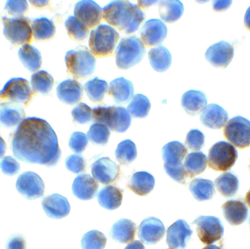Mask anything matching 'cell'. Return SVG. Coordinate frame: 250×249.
<instances>
[{
    "label": "cell",
    "instance_id": "6da1fadb",
    "mask_svg": "<svg viewBox=\"0 0 250 249\" xmlns=\"http://www.w3.org/2000/svg\"><path fill=\"white\" fill-rule=\"evenodd\" d=\"M10 144L14 155L23 162L50 167L61 159L55 131L46 121L40 118L24 119L12 133Z\"/></svg>",
    "mask_w": 250,
    "mask_h": 249
},
{
    "label": "cell",
    "instance_id": "7a4b0ae2",
    "mask_svg": "<svg viewBox=\"0 0 250 249\" xmlns=\"http://www.w3.org/2000/svg\"><path fill=\"white\" fill-rule=\"evenodd\" d=\"M103 9L104 20L125 34L136 31L146 18L137 4L128 0L112 1Z\"/></svg>",
    "mask_w": 250,
    "mask_h": 249
},
{
    "label": "cell",
    "instance_id": "3957f363",
    "mask_svg": "<svg viewBox=\"0 0 250 249\" xmlns=\"http://www.w3.org/2000/svg\"><path fill=\"white\" fill-rule=\"evenodd\" d=\"M64 61L68 74L76 79L90 76L96 67L95 58L86 47L82 45L68 51Z\"/></svg>",
    "mask_w": 250,
    "mask_h": 249
},
{
    "label": "cell",
    "instance_id": "277c9868",
    "mask_svg": "<svg viewBox=\"0 0 250 249\" xmlns=\"http://www.w3.org/2000/svg\"><path fill=\"white\" fill-rule=\"evenodd\" d=\"M92 119L96 123L105 125L111 131L120 133L125 132L131 122L129 112L122 106L95 107L92 109Z\"/></svg>",
    "mask_w": 250,
    "mask_h": 249
},
{
    "label": "cell",
    "instance_id": "5b68a950",
    "mask_svg": "<svg viewBox=\"0 0 250 249\" xmlns=\"http://www.w3.org/2000/svg\"><path fill=\"white\" fill-rule=\"evenodd\" d=\"M145 53V45L138 37L123 38L115 50L116 65L120 69H128L140 62Z\"/></svg>",
    "mask_w": 250,
    "mask_h": 249
},
{
    "label": "cell",
    "instance_id": "8992f818",
    "mask_svg": "<svg viewBox=\"0 0 250 249\" xmlns=\"http://www.w3.org/2000/svg\"><path fill=\"white\" fill-rule=\"evenodd\" d=\"M119 37L118 32L111 26L99 25L90 34L88 44L91 52L97 57L111 55Z\"/></svg>",
    "mask_w": 250,
    "mask_h": 249
},
{
    "label": "cell",
    "instance_id": "52a82bcc",
    "mask_svg": "<svg viewBox=\"0 0 250 249\" xmlns=\"http://www.w3.org/2000/svg\"><path fill=\"white\" fill-rule=\"evenodd\" d=\"M3 33L5 37L13 45L29 44L32 40L30 20L23 16L9 18L2 17Z\"/></svg>",
    "mask_w": 250,
    "mask_h": 249
},
{
    "label": "cell",
    "instance_id": "ba28073f",
    "mask_svg": "<svg viewBox=\"0 0 250 249\" xmlns=\"http://www.w3.org/2000/svg\"><path fill=\"white\" fill-rule=\"evenodd\" d=\"M237 156V151L231 144L219 141L214 144L209 150L208 166L216 171L225 172L233 166Z\"/></svg>",
    "mask_w": 250,
    "mask_h": 249
},
{
    "label": "cell",
    "instance_id": "9c48e42d",
    "mask_svg": "<svg viewBox=\"0 0 250 249\" xmlns=\"http://www.w3.org/2000/svg\"><path fill=\"white\" fill-rule=\"evenodd\" d=\"M35 93L30 86L29 82L21 77H13L9 79L0 92L1 100L22 104L25 106L32 100Z\"/></svg>",
    "mask_w": 250,
    "mask_h": 249
},
{
    "label": "cell",
    "instance_id": "30bf717a",
    "mask_svg": "<svg viewBox=\"0 0 250 249\" xmlns=\"http://www.w3.org/2000/svg\"><path fill=\"white\" fill-rule=\"evenodd\" d=\"M225 138L237 148L242 149L250 146V121L240 116L230 119L225 125Z\"/></svg>",
    "mask_w": 250,
    "mask_h": 249
},
{
    "label": "cell",
    "instance_id": "8fae6325",
    "mask_svg": "<svg viewBox=\"0 0 250 249\" xmlns=\"http://www.w3.org/2000/svg\"><path fill=\"white\" fill-rule=\"evenodd\" d=\"M192 224L196 225V232L200 241L204 245H210L221 239L224 227L218 218L211 216H200Z\"/></svg>",
    "mask_w": 250,
    "mask_h": 249
},
{
    "label": "cell",
    "instance_id": "7c38bea8",
    "mask_svg": "<svg viewBox=\"0 0 250 249\" xmlns=\"http://www.w3.org/2000/svg\"><path fill=\"white\" fill-rule=\"evenodd\" d=\"M16 187L18 191L28 199H34L42 197L45 189L41 177L31 171L24 172L19 176Z\"/></svg>",
    "mask_w": 250,
    "mask_h": 249
},
{
    "label": "cell",
    "instance_id": "4fadbf2b",
    "mask_svg": "<svg viewBox=\"0 0 250 249\" xmlns=\"http://www.w3.org/2000/svg\"><path fill=\"white\" fill-rule=\"evenodd\" d=\"M103 12V8L91 0H80L75 4L74 8V16L89 29L100 23Z\"/></svg>",
    "mask_w": 250,
    "mask_h": 249
},
{
    "label": "cell",
    "instance_id": "5bb4252c",
    "mask_svg": "<svg viewBox=\"0 0 250 249\" xmlns=\"http://www.w3.org/2000/svg\"><path fill=\"white\" fill-rule=\"evenodd\" d=\"M167 35V27L159 19H151L145 23L140 30V37L148 48L161 44Z\"/></svg>",
    "mask_w": 250,
    "mask_h": 249
},
{
    "label": "cell",
    "instance_id": "9a60e30c",
    "mask_svg": "<svg viewBox=\"0 0 250 249\" xmlns=\"http://www.w3.org/2000/svg\"><path fill=\"white\" fill-rule=\"evenodd\" d=\"M192 233V230L186 221L183 219L178 220L167 230V243L171 248L185 249Z\"/></svg>",
    "mask_w": 250,
    "mask_h": 249
},
{
    "label": "cell",
    "instance_id": "2e32d148",
    "mask_svg": "<svg viewBox=\"0 0 250 249\" xmlns=\"http://www.w3.org/2000/svg\"><path fill=\"white\" fill-rule=\"evenodd\" d=\"M233 55L232 45L221 41L209 46L205 55L206 60L213 66L225 68L231 61Z\"/></svg>",
    "mask_w": 250,
    "mask_h": 249
},
{
    "label": "cell",
    "instance_id": "e0dca14e",
    "mask_svg": "<svg viewBox=\"0 0 250 249\" xmlns=\"http://www.w3.org/2000/svg\"><path fill=\"white\" fill-rule=\"evenodd\" d=\"M165 227L162 222L154 217L145 218L138 227V236L146 245H154L164 237Z\"/></svg>",
    "mask_w": 250,
    "mask_h": 249
},
{
    "label": "cell",
    "instance_id": "ac0fdd59",
    "mask_svg": "<svg viewBox=\"0 0 250 249\" xmlns=\"http://www.w3.org/2000/svg\"><path fill=\"white\" fill-rule=\"evenodd\" d=\"M91 168L94 178L103 184L114 182L120 174L119 167L108 157L97 159L91 164Z\"/></svg>",
    "mask_w": 250,
    "mask_h": 249
},
{
    "label": "cell",
    "instance_id": "d6986e66",
    "mask_svg": "<svg viewBox=\"0 0 250 249\" xmlns=\"http://www.w3.org/2000/svg\"><path fill=\"white\" fill-rule=\"evenodd\" d=\"M41 204L46 215L51 219L63 218L67 216L70 211L68 199L58 194L46 196L42 199Z\"/></svg>",
    "mask_w": 250,
    "mask_h": 249
},
{
    "label": "cell",
    "instance_id": "ffe728a7",
    "mask_svg": "<svg viewBox=\"0 0 250 249\" xmlns=\"http://www.w3.org/2000/svg\"><path fill=\"white\" fill-rule=\"evenodd\" d=\"M98 189V183L89 174H82L77 176L72 186L73 195L78 199L83 200L95 198Z\"/></svg>",
    "mask_w": 250,
    "mask_h": 249
},
{
    "label": "cell",
    "instance_id": "44dd1931",
    "mask_svg": "<svg viewBox=\"0 0 250 249\" xmlns=\"http://www.w3.org/2000/svg\"><path fill=\"white\" fill-rule=\"evenodd\" d=\"M228 118L227 111L220 105L214 103L207 105L200 115L202 124L212 129L222 128Z\"/></svg>",
    "mask_w": 250,
    "mask_h": 249
},
{
    "label": "cell",
    "instance_id": "7402d4cb",
    "mask_svg": "<svg viewBox=\"0 0 250 249\" xmlns=\"http://www.w3.org/2000/svg\"><path fill=\"white\" fill-rule=\"evenodd\" d=\"M57 95L63 103L73 105L82 99L83 89L81 84L74 79H68L61 82L57 86Z\"/></svg>",
    "mask_w": 250,
    "mask_h": 249
},
{
    "label": "cell",
    "instance_id": "603a6c76",
    "mask_svg": "<svg viewBox=\"0 0 250 249\" xmlns=\"http://www.w3.org/2000/svg\"><path fill=\"white\" fill-rule=\"evenodd\" d=\"M134 87L131 81L123 77L113 80L109 84L108 95L118 104H125L133 97Z\"/></svg>",
    "mask_w": 250,
    "mask_h": 249
},
{
    "label": "cell",
    "instance_id": "cb8c5ba5",
    "mask_svg": "<svg viewBox=\"0 0 250 249\" xmlns=\"http://www.w3.org/2000/svg\"><path fill=\"white\" fill-rule=\"evenodd\" d=\"M25 117L23 107L18 103L10 101L1 103L0 121L4 126L10 128L19 125Z\"/></svg>",
    "mask_w": 250,
    "mask_h": 249
},
{
    "label": "cell",
    "instance_id": "d4e9b609",
    "mask_svg": "<svg viewBox=\"0 0 250 249\" xmlns=\"http://www.w3.org/2000/svg\"><path fill=\"white\" fill-rule=\"evenodd\" d=\"M207 98L202 91L191 90L185 92L181 99V104L189 115L195 116L200 114L206 107Z\"/></svg>",
    "mask_w": 250,
    "mask_h": 249
},
{
    "label": "cell",
    "instance_id": "484cf974",
    "mask_svg": "<svg viewBox=\"0 0 250 249\" xmlns=\"http://www.w3.org/2000/svg\"><path fill=\"white\" fill-rule=\"evenodd\" d=\"M136 230V225L133 222L122 218L113 224L109 235L118 243L126 244L134 239Z\"/></svg>",
    "mask_w": 250,
    "mask_h": 249
},
{
    "label": "cell",
    "instance_id": "4316f807",
    "mask_svg": "<svg viewBox=\"0 0 250 249\" xmlns=\"http://www.w3.org/2000/svg\"><path fill=\"white\" fill-rule=\"evenodd\" d=\"M222 208L224 217L231 225H239L248 217V208L246 204L240 200H228L223 204Z\"/></svg>",
    "mask_w": 250,
    "mask_h": 249
},
{
    "label": "cell",
    "instance_id": "83f0119b",
    "mask_svg": "<svg viewBox=\"0 0 250 249\" xmlns=\"http://www.w3.org/2000/svg\"><path fill=\"white\" fill-rule=\"evenodd\" d=\"M155 179L152 175L145 171L135 173L127 184V187L140 196L148 195L153 189Z\"/></svg>",
    "mask_w": 250,
    "mask_h": 249
},
{
    "label": "cell",
    "instance_id": "f1b7e54d",
    "mask_svg": "<svg viewBox=\"0 0 250 249\" xmlns=\"http://www.w3.org/2000/svg\"><path fill=\"white\" fill-rule=\"evenodd\" d=\"M123 192L122 189L113 185L105 186L98 195V201L107 210H115L121 205Z\"/></svg>",
    "mask_w": 250,
    "mask_h": 249
},
{
    "label": "cell",
    "instance_id": "f546056e",
    "mask_svg": "<svg viewBox=\"0 0 250 249\" xmlns=\"http://www.w3.org/2000/svg\"><path fill=\"white\" fill-rule=\"evenodd\" d=\"M187 152V148L182 143L177 141L167 143L162 149L164 163L170 166L182 164Z\"/></svg>",
    "mask_w": 250,
    "mask_h": 249
},
{
    "label": "cell",
    "instance_id": "4dcf8cb0",
    "mask_svg": "<svg viewBox=\"0 0 250 249\" xmlns=\"http://www.w3.org/2000/svg\"><path fill=\"white\" fill-rule=\"evenodd\" d=\"M18 56L23 66L31 72L39 69L42 59L40 51L29 44L23 45L19 50Z\"/></svg>",
    "mask_w": 250,
    "mask_h": 249
},
{
    "label": "cell",
    "instance_id": "1f68e13d",
    "mask_svg": "<svg viewBox=\"0 0 250 249\" xmlns=\"http://www.w3.org/2000/svg\"><path fill=\"white\" fill-rule=\"evenodd\" d=\"M148 56L151 67L158 72L167 71L171 64L170 52L163 46L150 49L148 52Z\"/></svg>",
    "mask_w": 250,
    "mask_h": 249
},
{
    "label": "cell",
    "instance_id": "d6a6232c",
    "mask_svg": "<svg viewBox=\"0 0 250 249\" xmlns=\"http://www.w3.org/2000/svg\"><path fill=\"white\" fill-rule=\"evenodd\" d=\"M183 3L177 0H162L159 6V12L162 20L168 23L177 21L184 13Z\"/></svg>",
    "mask_w": 250,
    "mask_h": 249
},
{
    "label": "cell",
    "instance_id": "836d02e7",
    "mask_svg": "<svg viewBox=\"0 0 250 249\" xmlns=\"http://www.w3.org/2000/svg\"><path fill=\"white\" fill-rule=\"evenodd\" d=\"M189 189L194 198L198 201L210 199L215 193L212 181L202 178L192 180L189 184Z\"/></svg>",
    "mask_w": 250,
    "mask_h": 249
},
{
    "label": "cell",
    "instance_id": "e575fe53",
    "mask_svg": "<svg viewBox=\"0 0 250 249\" xmlns=\"http://www.w3.org/2000/svg\"><path fill=\"white\" fill-rule=\"evenodd\" d=\"M31 28L33 35L37 41H46L50 39L54 36L56 31L53 21L46 17L33 20Z\"/></svg>",
    "mask_w": 250,
    "mask_h": 249
},
{
    "label": "cell",
    "instance_id": "d590c367",
    "mask_svg": "<svg viewBox=\"0 0 250 249\" xmlns=\"http://www.w3.org/2000/svg\"><path fill=\"white\" fill-rule=\"evenodd\" d=\"M206 155L201 151L188 154L184 166L188 176L190 178L203 173L207 167Z\"/></svg>",
    "mask_w": 250,
    "mask_h": 249
},
{
    "label": "cell",
    "instance_id": "8d00e7d4",
    "mask_svg": "<svg viewBox=\"0 0 250 249\" xmlns=\"http://www.w3.org/2000/svg\"><path fill=\"white\" fill-rule=\"evenodd\" d=\"M214 183L219 193L228 198L234 196L239 186L237 177L229 172L221 174L215 180Z\"/></svg>",
    "mask_w": 250,
    "mask_h": 249
},
{
    "label": "cell",
    "instance_id": "74e56055",
    "mask_svg": "<svg viewBox=\"0 0 250 249\" xmlns=\"http://www.w3.org/2000/svg\"><path fill=\"white\" fill-rule=\"evenodd\" d=\"M64 25L68 36L73 40L82 42L87 38L89 29L75 16H69Z\"/></svg>",
    "mask_w": 250,
    "mask_h": 249
},
{
    "label": "cell",
    "instance_id": "f35d334b",
    "mask_svg": "<svg viewBox=\"0 0 250 249\" xmlns=\"http://www.w3.org/2000/svg\"><path fill=\"white\" fill-rule=\"evenodd\" d=\"M31 83L35 93L45 94L51 91L54 79L48 72L41 70L32 75Z\"/></svg>",
    "mask_w": 250,
    "mask_h": 249
},
{
    "label": "cell",
    "instance_id": "ab89813d",
    "mask_svg": "<svg viewBox=\"0 0 250 249\" xmlns=\"http://www.w3.org/2000/svg\"><path fill=\"white\" fill-rule=\"evenodd\" d=\"M115 154L117 160L120 164H129L137 157L136 145L131 140H125L118 145Z\"/></svg>",
    "mask_w": 250,
    "mask_h": 249
},
{
    "label": "cell",
    "instance_id": "60d3db41",
    "mask_svg": "<svg viewBox=\"0 0 250 249\" xmlns=\"http://www.w3.org/2000/svg\"><path fill=\"white\" fill-rule=\"evenodd\" d=\"M84 89L91 101L100 102L107 91L108 84L105 80L96 77L85 83Z\"/></svg>",
    "mask_w": 250,
    "mask_h": 249
},
{
    "label": "cell",
    "instance_id": "b9f144b4",
    "mask_svg": "<svg viewBox=\"0 0 250 249\" xmlns=\"http://www.w3.org/2000/svg\"><path fill=\"white\" fill-rule=\"evenodd\" d=\"M150 102L148 99L144 95H135L127 106V111L134 118H144L149 112Z\"/></svg>",
    "mask_w": 250,
    "mask_h": 249
},
{
    "label": "cell",
    "instance_id": "7bdbcfd3",
    "mask_svg": "<svg viewBox=\"0 0 250 249\" xmlns=\"http://www.w3.org/2000/svg\"><path fill=\"white\" fill-rule=\"evenodd\" d=\"M107 238L101 231L92 230L82 237L81 245L82 249H104Z\"/></svg>",
    "mask_w": 250,
    "mask_h": 249
},
{
    "label": "cell",
    "instance_id": "ee69618b",
    "mask_svg": "<svg viewBox=\"0 0 250 249\" xmlns=\"http://www.w3.org/2000/svg\"><path fill=\"white\" fill-rule=\"evenodd\" d=\"M110 132L109 128L104 124L94 123L87 132L89 141L93 144L104 146L108 142Z\"/></svg>",
    "mask_w": 250,
    "mask_h": 249
},
{
    "label": "cell",
    "instance_id": "f6af8a7d",
    "mask_svg": "<svg viewBox=\"0 0 250 249\" xmlns=\"http://www.w3.org/2000/svg\"><path fill=\"white\" fill-rule=\"evenodd\" d=\"M71 114L75 122L84 124L92 118V109L86 104L80 102L72 109Z\"/></svg>",
    "mask_w": 250,
    "mask_h": 249
},
{
    "label": "cell",
    "instance_id": "bcb514c9",
    "mask_svg": "<svg viewBox=\"0 0 250 249\" xmlns=\"http://www.w3.org/2000/svg\"><path fill=\"white\" fill-rule=\"evenodd\" d=\"M185 144L191 150H199L204 145L205 136L198 129H191L187 135Z\"/></svg>",
    "mask_w": 250,
    "mask_h": 249
},
{
    "label": "cell",
    "instance_id": "7dc6e473",
    "mask_svg": "<svg viewBox=\"0 0 250 249\" xmlns=\"http://www.w3.org/2000/svg\"><path fill=\"white\" fill-rule=\"evenodd\" d=\"M88 145L87 138L85 134L82 132H74L69 139V147L76 153H82Z\"/></svg>",
    "mask_w": 250,
    "mask_h": 249
},
{
    "label": "cell",
    "instance_id": "c3c4849f",
    "mask_svg": "<svg viewBox=\"0 0 250 249\" xmlns=\"http://www.w3.org/2000/svg\"><path fill=\"white\" fill-rule=\"evenodd\" d=\"M166 173L174 180L180 184H185L188 177L182 164L176 166H170L164 164Z\"/></svg>",
    "mask_w": 250,
    "mask_h": 249
},
{
    "label": "cell",
    "instance_id": "681fc988",
    "mask_svg": "<svg viewBox=\"0 0 250 249\" xmlns=\"http://www.w3.org/2000/svg\"><path fill=\"white\" fill-rule=\"evenodd\" d=\"M65 164L68 171L75 174L83 172L86 165L85 160L83 156L74 154L66 158Z\"/></svg>",
    "mask_w": 250,
    "mask_h": 249
},
{
    "label": "cell",
    "instance_id": "f907efd6",
    "mask_svg": "<svg viewBox=\"0 0 250 249\" xmlns=\"http://www.w3.org/2000/svg\"><path fill=\"white\" fill-rule=\"evenodd\" d=\"M4 9L6 10L9 15L21 17L26 13L28 9V6L26 0H7Z\"/></svg>",
    "mask_w": 250,
    "mask_h": 249
},
{
    "label": "cell",
    "instance_id": "816d5d0a",
    "mask_svg": "<svg viewBox=\"0 0 250 249\" xmlns=\"http://www.w3.org/2000/svg\"><path fill=\"white\" fill-rule=\"evenodd\" d=\"M0 167L4 174L10 176L16 174L20 170L19 163L11 156L3 158L0 162Z\"/></svg>",
    "mask_w": 250,
    "mask_h": 249
},
{
    "label": "cell",
    "instance_id": "f5cc1de1",
    "mask_svg": "<svg viewBox=\"0 0 250 249\" xmlns=\"http://www.w3.org/2000/svg\"><path fill=\"white\" fill-rule=\"evenodd\" d=\"M5 249H26V241L21 234H14L8 239Z\"/></svg>",
    "mask_w": 250,
    "mask_h": 249
},
{
    "label": "cell",
    "instance_id": "db71d44e",
    "mask_svg": "<svg viewBox=\"0 0 250 249\" xmlns=\"http://www.w3.org/2000/svg\"><path fill=\"white\" fill-rule=\"evenodd\" d=\"M231 2V0H213L212 7L216 11H224L230 6Z\"/></svg>",
    "mask_w": 250,
    "mask_h": 249
},
{
    "label": "cell",
    "instance_id": "11a10c76",
    "mask_svg": "<svg viewBox=\"0 0 250 249\" xmlns=\"http://www.w3.org/2000/svg\"><path fill=\"white\" fill-rule=\"evenodd\" d=\"M124 249H145V248L141 241L135 240L128 244Z\"/></svg>",
    "mask_w": 250,
    "mask_h": 249
},
{
    "label": "cell",
    "instance_id": "9f6ffc18",
    "mask_svg": "<svg viewBox=\"0 0 250 249\" xmlns=\"http://www.w3.org/2000/svg\"><path fill=\"white\" fill-rule=\"evenodd\" d=\"M32 6L37 8H42L48 4V0H29Z\"/></svg>",
    "mask_w": 250,
    "mask_h": 249
},
{
    "label": "cell",
    "instance_id": "6f0895ef",
    "mask_svg": "<svg viewBox=\"0 0 250 249\" xmlns=\"http://www.w3.org/2000/svg\"><path fill=\"white\" fill-rule=\"evenodd\" d=\"M158 1H144V0H139L138 1V6L141 8L144 9H147L152 4L157 3Z\"/></svg>",
    "mask_w": 250,
    "mask_h": 249
},
{
    "label": "cell",
    "instance_id": "680465c9",
    "mask_svg": "<svg viewBox=\"0 0 250 249\" xmlns=\"http://www.w3.org/2000/svg\"><path fill=\"white\" fill-rule=\"evenodd\" d=\"M244 22L246 27L250 31V6L245 13Z\"/></svg>",
    "mask_w": 250,
    "mask_h": 249
},
{
    "label": "cell",
    "instance_id": "91938a15",
    "mask_svg": "<svg viewBox=\"0 0 250 249\" xmlns=\"http://www.w3.org/2000/svg\"><path fill=\"white\" fill-rule=\"evenodd\" d=\"M245 201L250 208V190L247 192L245 196Z\"/></svg>",
    "mask_w": 250,
    "mask_h": 249
},
{
    "label": "cell",
    "instance_id": "94428289",
    "mask_svg": "<svg viewBox=\"0 0 250 249\" xmlns=\"http://www.w3.org/2000/svg\"><path fill=\"white\" fill-rule=\"evenodd\" d=\"M202 249H221L220 248L215 245H210Z\"/></svg>",
    "mask_w": 250,
    "mask_h": 249
},
{
    "label": "cell",
    "instance_id": "6125c7cd",
    "mask_svg": "<svg viewBox=\"0 0 250 249\" xmlns=\"http://www.w3.org/2000/svg\"><path fill=\"white\" fill-rule=\"evenodd\" d=\"M249 168H250V165Z\"/></svg>",
    "mask_w": 250,
    "mask_h": 249
},
{
    "label": "cell",
    "instance_id": "be15d7a7",
    "mask_svg": "<svg viewBox=\"0 0 250 249\" xmlns=\"http://www.w3.org/2000/svg\"></svg>",
    "mask_w": 250,
    "mask_h": 249
}]
</instances>
